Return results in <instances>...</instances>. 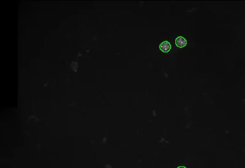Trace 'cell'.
I'll return each instance as SVG.
<instances>
[{"label": "cell", "instance_id": "1", "mask_svg": "<svg viewBox=\"0 0 245 168\" xmlns=\"http://www.w3.org/2000/svg\"><path fill=\"white\" fill-rule=\"evenodd\" d=\"M159 48L161 51H163V52L164 53L169 52L171 49V45L170 42L168 41H164L163 42H162L160 44Z\"/></svg>", "mask_w": 245, "mask_h": 168}, {"label": "cell", "instance_id": "2", "mask_svg": "<svg viewBox=\"0 0 245 168\" xmlns=\"http://www.w3.org/2000/svg\"><path fill=\"white\" fill-rule=\"evenodd\" d=\"M175 44L179 48H183L187 45V41L182 36L178 37L175 40Z\"/></svg>", "mask_w": 245, "mask_h": 168}, {"label": "cell", "instance_id": "3", "mask_svg": "<svg viewBox=\"0 0 245 168\" xmlns=\"http://www.w3.org/2000/svg\"><path fill=\"white\" fill-rule=\"evenodd\" d=\"M178 168H186V167H184V166H179V167H178Z\"/></svg>", "mask_w": 245, "mask_h": 168}]
</instances>
